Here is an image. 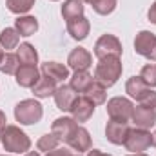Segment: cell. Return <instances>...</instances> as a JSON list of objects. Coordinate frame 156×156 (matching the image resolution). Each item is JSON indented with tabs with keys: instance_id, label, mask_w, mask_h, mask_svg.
<instances>
[{
	"instance_id": "cell-1",
	"label": "cell",
	"mask_w": 156,
	"mask_h": 156,
	"mask_svg": "<svg viewBox=\"0 0 156 156\" xmlns=\"http://www.w3.org/2000/svg\"><path fill=\"white\" fill-rule=\"evenodd\" d=\"M120 71H122V64L118 56H105L102 58V62L96 67V82L104 87L105 85L109 87L116 82V78L120 76Z\"/></svg>"
},
{
	"instance_id": "cell-2",
	"label": "cell",
	"mask_w": 156,
	"mask_h": 156,
	"mask_svg": "<svg viewBox=\"0 0 156 156\" xmlns=\"http://www.w3.org/2000/svg\"><path fill=\"white\" fill-rule=\"evenodd\" d=\"M2 142L5 145V149L13 151V153H24L29 149V140L26 138L24 133H20L16 127H7L2 133Z\"/></svg>"
},
{
	"instance_id": "cell-3",
	"label": "cell",
	"mask_w": 156,
	"mask_h": 156,
	"mask_svg": "<svg viewBox=\"0 0 156 156\" xmlns=\"http://www.w3.org/2000/svg\"><path fill=\"white\" fill-rule=\"evenodd\" d=\"M16 118L22 122V123H33V122H38L42 116V107H40L38 102L35 100H26L22 104L16 105V111H15Z\"/></svg>"
},
{
	"instance_id": "cell-4",
	"label": "cell",
	"mask_w": 156,
	"mask_h": 156,
	"mask_svg": "<svg viewBox=\"0 0 156 156\" xmlns=\"http://www.w3.org/2000/svg\"><path fill=\"white\" fill-rule=\"evenodd\" d=\"M107 111H109V115H111L113 120H116V122H125L127 118L133 115V105H131V102L125 100V98H115V100L109 102Z\"/></svg>"
},
{
	"instance_id": "cell-5",
	"label": "cell",
	"mask_w": 156,
	"mask_h": 156,
	"mask_svg": "<svg viewBox=\"0 0 156 156\" xmlns=\"http://www.w3.org/2000/svg\"><path fill=\"white\" fill-rule=\"evenodd\" d=\"M151 134H147V133H144V131H133V133H129L127 134V138H125V147L129 149V151H145L149 145H151Z\"/></svg>"
},
{
	"instance_id": "cell-6",
	"label": "cell",
	"mask_w": 156,
	"mask_h": 156,
	"mask_svg": "<svg viewBox=\"0 0 156 156\" xmlns=\"http://www.w3.org/2000/svg\"><path fill=\"white\" fill-rule=\"evenodd\" d=\"M136 51L151 60H156V37H153L147 31L140 33L136 38Z\"/></svg>"
},
{
	"instance_id": "cell-7",
	"label": "cell",
	"mask_w": 156,
	"mask_h": 156,
	"mask_svg": "<svg viewBox=\"0 0 156 156\" xmlns=\"http://www.w3.org/2000/svg\"><path fill=\"white\" fill-rule=\"evenodd\" d=\"M120 51H122V47H120L118 40L115 38V37H111V35L102 37V38L98 40V44H96V56H100V58H105V56H118Z\"/></svg>"
},
{
	"instance_id": "cell-8",
	"label": "cell",
	"mask_w": 156,
	"mask_h": 156,
	"mask_svg": "<svg viewBox=\"0 0 156 156\" xmlns=\"http://www.w3.org/2000/svg\"><path fill=\"white\" fill-rule=\"evenodd\" d=\"M93 109H94V104L85 96V98H76L75 104H73V107L69 111L75 115V118H76L78 122H83V120H87V118L91 116Z\"/></svg>"
},
{
	"instance_id": "cell-9",
	"label": "cell",
	"mask_w": 156,
	"mask_h": 156,
	"mask_svg": "<svg viewBox=\"0 0 156 156\" xmlns=\"http://www.w3.org/2000/svg\"><path fill=\"white\" fill-rule=\"evenodd\" d=\"M16 82L24 87H35L38 82V71L35 66H22L16 71Z\"/></svg>"
},
{
	"instance_id": "cell-10",
	"label": "cell",
	"mask_w": 156,
	"mask_h": 156,
	"mask_svg": "<svg viewBox=\"0 0 156 156\" xmlns=\"http://www.w3.org/2000/svg\"><path fill=\"white\" fill-rule=\"evenodd\" d=\"M133 118H134V122H136V125H140V127H151L153 123H154V109H153V105H140V107H136V111L133 113Z\"/></svg>"
},
{
	"instance_id": "cell-11",
	"label": "cell",
	"mask_w": 156,
	"mask_h": 156,
	"mask_svg": "<svg viewBox=\"0 0 156 156\" xmlns=\"http://www.w3.org/2000/svg\"><path fill=\"white\" fill-rule=\"evenodd\" d=\"M127 134H129V129H127L125 122H116V120L109 122V125H107V136H109L111 142L122 144V142H125Z\"/></svg>"
},
{
	"instance_id": "cell-12",
	"label": "cell",
	"mask_w": 156,
	"mask_h": 156,
	"mask_svg": "<svg viewBox=\"0 0 156 156\" xmlns=\"http://www.w3.org/2000/svg\"><path fill=\"white\" fill-rule=\"evenodd\" d=\"M55 100H56V105L60 107V109H71L73 107V104H75V100H76V94L73 93V89L71 87H60V89H56V93H55Z\"/></svg>"
},
{
	"instance_id": "cell-13",
	"label": "cell",
	"mask_w": 156,
	"mask_h": 156,
	"mask_svg": "<svg viewBox=\"0 0 156 156\" xmlns=\"http://www.w3.org/2000/svg\"><path fill=\"white\" fill-rule=\"evenodd\" d=\"M69 64H71V67H75L76 71H83V69H87L89 64H91V55H89L87 51H83V49H75V51L69 55Z\"/></svg>"
},
{
	"instance_id": "cell-14",
	"label": "cell",
	"mask_w": 156,
	"mask_h": 156,
	"mask_svg": "<svg viewBox=\"0 0 156 156\" xmlns=\"http://www.w3.org/2000/svg\"><path fill=\"white\" fill-rule=\"evenodd\" d=\"M67 29H69V33H71L75 38H85V35H87V31H89V24H87L85 18L80 16V18L69 20Z\"/></svg>"
},
{
	"instance_id": "cell-15",
	"label": "cell",
	"mask_w": 156,
	"mask_h": 156,
	"mask_svg": "<svg viewBox=\"0 0 156 156\" xmlns=\"http://www.w3.org/2000/svg\"><path fill=\"white\" fill-rule=\"evenodd\" d=\"M44 73H45V76L53 78L55 82H58V80H64V78L67 76V69L64 67V66H60V64H44Z\"/></svg>"
},
{
	"instance_id": "cell-16",
	"label": "cell",
	"mask_w": 156,
	"mask_h": 156,
	"mask_svg": "<svg viewBox=\"0 0 156 156\" xmlns=\"http://www.w3.org/2000/svg\"><path fill=\"white\" fill-rule=\"evenodd\" d=\"M18 60H22L24 66H35L37 64V51L29 44H22L18 47Z\"/></svg>"
},
{
	"instance_id": "cell-17",
	"label": "cell",
	"mask_w": 156,
	"mask_h": 156,
	"mask_svg": "<svg viewBox=\"0 0 156 156\" xmlns=\"http://www.w3.org/2000/svg\"><path fill=\"white\" fill-rule=\"evenodd\" d=\"M82 11H83V5H82V2H80V0H67V2H66V5H64V9H62L64 16H66L67 20L78 18V16L82 15Z\"/></svg>"
},
{
	"instance_id": "cell-18",
	"label": "cell",
	"mask_w": 156,
	"mask_h": 156,
	"mask_svg": "<svg viewBox=\"0 0 156 156\" xmlns=\"http://www.w3.org/2000/svg\"><path fill=\"white\" fill-rule=\"evenodd\" d=\"M37 27H38V24H37V20L31 18V16H26V18L16 20V29H18V33L24 35V37L33 35V33L37 31Z\"/></svg>"
},
{
	"instance_id": "cell-19",
	"label": "cell",
	"mask_w": 156,
	"mask_h": 156,
	"mask_svg": "<svg viewBox=\"0 0 156 156\" xmlns=\"http://www.w3.org/2000/svg\"><path fill=\"white\" fill-rule=\"evenodd\" d=\"M91 83H93V78L89 76L87 73H83V71H76V75L73 78V89H78V91H87L89 87H91Z\"/></svg>"
},
{
	"instance_id": "cell-20",
	"label": "cell",
	"mask_w": 156,
	"mask_h": 156,
	"mask_svg": "<svg viewBox=\"0 0 156 156\" xmlns=\"http://www.w3.org/2000/svg\"><path fill=\"white\" fill-rule=\"evenodd\" d=\"M53 89H55V80L49 78V76H44V80L37 82V85H35V94H38V96H47V94L53 93Z\"/></svg>"
},
{
	"instance_id": "cell-21",
	"label": "cell",
	"mask_w": 156,
	"mask_h": 156,
	"mask_svg": "<svg viewBox=\"0 0 156 156\" xmlns=\"http://www.w3.org/2000/svg\"><path fill=\"white\" fill-rule=\"evenodd\" d=\"M0 42H2V45H4L5 49H13V47L18 44V33H16L15 29H5V31H2V35H0Z\"/></svg>"
},
{
	"instance_id": "cell-22",
	"label": "cell",
	"mask_w": 156,
	"mask_h": 156,
	"mask_svg": "<svg viewBox=\"0 0 156 156\" xmlns=\"http://www.w3.org/2000/svg\"><path fill=\"white\" fill-rule=\"evenodd\" d=\"M35 0H7V5L13 13H26L33 5Z\"/></svg>"
},
{
	"instance_id": "cell-23",
	"label": "cell",
	"mask_w": 156,
	"mask_h": 156,
	"mask_svg": "<svg viewBox=\"0 0 156 156\" xmlns=\"http://www.w3.org/2000/svg\"><path fill=\"white\" fill-rule=\"evenodd\" d=\"M18 62V56H15V55H5L4 58H2V62H0V69L4 71V73H15L16 71V64Z\"/></svg>"
},
{
	"instance_id": "cell-24",
	"label": "cell",
	"mask_w": 156,
	"mask_h": 156,
	"mask_svg": "<svg viewBox=\"0 0 156 156\" xmlns=\"http://www.w3.org/2000/svg\"><path fill=\"white\" fill-rule=\"evenodd\" d=\"M115 2L116 0H93V5L98 13L105 15V13H111L113 7H115Z\"/></svg>"
},
{
	"instance_id": "cell-25",
	"label": "cell",
	"mask_w": 156,
	"mask_h": 156,
	"mask_svg": "<svg viewBox=\"0 0 156 156\" xmlns=\"http://www.w3.org/2000/svg\"><path fill=\"white\" fill-rule=\"evenodd\" d=\"M140 78H142L147 85H156V66H145Z\"/></svg>"
},
{
	"instance_id": "cell-26",
	"label": "cell",
	"mask_w": 156,
	"mask_h": 156,
	"mask_svg": "<svg viewBox=\"0 0 156 156\" xmlns=\"http://www.w3.org/2000/svg\"><path fill=\"white\" fill-rule=\"evenodd\" d=\"M55 145H56V138H53V136H49V134L38 142V147L42 151H49V149H53Z\"/></svg>"
},
{
	"instance_id": "cell-27",
	"label": "cell",
	"mask_w": 156,
	"mask_h": 156,
	"mask_svg": "<svg viewBox=\"0 0 156 156\" xmlns=\"http://www.w3.org/2000/svg\"><path fill=\"white\" fill-rule=\"evenodd\" d=\"M47 156H71L67 151H53V153H49Z\"/></svg>"
},
{
	"instance_id": "cell-28",
	"label": "cell",
	"mask_w": 156,
	"mask_h": 156,
	"mask_svg": "<svg viewBox=\"0 0 156 156\" xmlns=\"http://www.w3.org/2000/svg\"><path fill=\"white\" fill-rule=\"evenodd\" d=\"M149 18H151V20L156 24V4L151 7V11H149Z\"/></svg>"
},
{
	"instance_id": "cell-29",
	"label": "cell",
	"mask_w": 156,
	"mask_h": 156,
	"mask_svg": "<svg viewBox=\"0 0 156 156\" xmlns=\"http://www.w3.org/2000/svg\"><path fill=\"white\" fill-rule=\"evenodd\" d=\"M89 156H109V154H104V153H98V151H91Z\"/></svg>"
},
{
	"instance_id": "cell-30",
	"label": "cell",
	"mask_w": 156,
	"mask_h": 156,
	"mask_svg": "<svg viewBox=\"0 0 156 156\" xmlns=\"http://www.w3.org/2000/svg\"><path fill=\"white\" fill-rule=\"evenodd\" d=\"M4 123H5V116H4V115L0 113V129L4 127Z\"/></svg>"
},
{
	"instance_id": "cell-31",
	"label": "cell",
	"mask_w": 156,
	"mask_h": 156,
	"mask_svg": "<svg viewBox=\"0 0 156 156\" xmlns=\"http://www.w3.org/2000/svg\"><path fill=\"white\" fill-rule=\"evenodd\" d=\"M27 156H38V154H37V153H29Z\"/></svg>"
},
{
	"instance_id": "cell-32",
	"label": "cell",
	"mask_w": 156,
	"mask_h": 156,
	"mask_svg": "<svg viewBox=\"0 0 156 156\" xmlns=\"http://www.w3.org/2000/svg\"><path fill=\"white\" fill-rule=\"evenodd\" d=\"M153 144H154V145H156V134H154V140H153Z\"/></svg>"
},
{
	"instance_id": "cell-33",
	"label": "cell",
	"mask_w": 156,
	"mask_h": 156,
	"mask_svg": "<svg viewBox=\"0 0 156 156\" xmlns=\"http://www.w3.org/2000/svg\"><path fill=\"white\" fill-rule=\"evenodd\" d=\"M87 2H93V0H87Z\"/></svg>"
},
{
	"instance_id": "cell-34",
	"label": "cell",
	"mask_w": 156,
	"mask_h": 156,
	"mask_svg": "<svg viewBox=\"0 0 156 156\" xmlns=\"http://www.w3.org/2000/svg\"><path fill=\"white\" fill-rule=\"evenodd\" d=\"M138 156H144V154H138Z\"/></svg>"
}]
</instances>
